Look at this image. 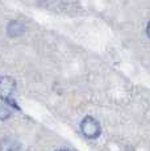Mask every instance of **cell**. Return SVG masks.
<instances>
[{"label": "cell", "mask_w": 150, "mask_h": 151, "mask_svg": "<svg viewBox=\"0 0 150 151\" xmlns=\"http://www.w3.org/2000/svg\"><path fill=\"white\" fill-rule=\"evenodd\" d=\"M16 92V80L11 76L3 75L0 76V99L11 106H16L13 103V95Z\"/></svg>", "instance_id": "1"}, {"label": "cell", "mask_w": 150, "mask_h": 151, "mask_svg": "<svg viewBox=\"0 0 150 151\" xmlns=\"http://www.w3.org/2000/svg\"><path fill=\"white\" fill-rule=\"evenodd\" d=\"M80 130H82L83 135L86 138L90 139H95L100 135L102 133V127H100V124L96 118L91 117V116H87L82 120L80 122Z\"/></svg>", "instance_id": "2"}, {"label": "cell", "mask_w": 150, "mask_h": 151, "mask_svg": "<svg viewBox=\"0 0 150 151\" xmlns=\"http://www.w3.org/2000/svg\"><path fill=\"white\" fill-rule=\"evenodd\" d=\"M25 32V25L20 20H12L7 27V33L9 37H19Z\"/></svg>", "instance_id": "3"}, {"label": "cell", "mask_w": 150, "mask_h": 151, "mask_svg": "<svg viewBox=\"0 0 150 151\" xmlns=\"http://www.w3.org/2000/svg\"><path fill=\"white\" fill-rule=\"evenodd\" d=\"M0 151H21V147L13 138H4L0 141Z\"/></svg>", "instance_id": "4"}, {"label": "cell", "mask_w": 150, "mask_h": 151, "mask_svg": "<svg viewBox=\"0 0 150 151\" xmlns=\"http://www.w3.org/2000/svg\"><path fill=\"white\" fill-rule=\"evenodd\" d=\"M12 116V108H11L9 104L7 103H0V120H7Z\"/></svg>", "instance_id": "5"}, {"label": "cell", "mask_w": 150, "mask_h": 151, "mask_svg": "<svg viewBox=\"0 0 150 151\" xmlns=\"http://www.w3.org/2000/svg\"><path fill=\"white\" fill-rule=\"evenodd\" d=\"M146 34H148V37L150 38V21L148 22V27H146Z\"/></svg>", "instance_id": "6"}, {"label": "cell", "mask_w": 150, "mask_h": 151, "mask_svg": "<svg viewBox=\"0 0 150 151\" xmlns=\"http://www.w3.org/2000/svg\"><path fill=\"white\" fill-rule=\"evenodd\" d=\"M57 151H67V150H57Z\"/></svg>", "instance_id": "7"}]
</instances>
